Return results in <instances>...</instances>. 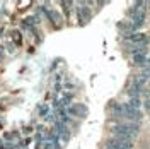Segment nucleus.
Returning <instances> with one entry per match:
<instances>
[{
  "instance_id": "39448f33",
  "label": "nucleus",
  "mask_w": 150,
  "mask_h": 149,
  "mask_svg": "<svg viewBox=\"0 0 150 149\" xmlns=\"http://www.w3.org/2000/svg\"><path fill=\"white\" fill-rule=\"evenodd\" d=\"M12 38H14V41H16L17 45L22 43V39H21V33H19V31H12Z\"/></svg>"
},
{
  "instance_id": "20e7f679",
  "label": "nucleus",
  "mask_w": 150,
  "mask_h": 149,
  "mask_svg": "<svg viewBox=\"0 0 150 149\" xmlns=\"http://www.w3.org/2000/svg\"><path fill=\"white\" fill-rule=\"evenodd\" d=\"M131 62L135 65H143L147 64V53H137V55H131Z\"/></svg>"
},
{
  "instance_id": "f03ea898",
  "label": "nucleus",
  "mask_w": 150,
  "mask_h": 149,
  "mask_svg": "<svg viewBox=\"0 0 150 149\" xmlns=\"http://www.w3.org/2000/svg\"><path fill=\"white\" fill-rule=\"evenodd\" d=\"M68 113L74 115V117H77V118H84L85 115H87V106L82 105V103L72 105V106H68Z\"/></svg>"
},
{
  "instance_id": "7ed1b4c3",
  "label": "nucleus",
  "mask_w": 150,
  "mask_h": 149,
  "mask_svg": "<svg viewBox=\"0 0 150 149\" xmlns=\"http://www.w3.org/2000/svg\"><path fill=\"white\" fill-rule=\"evenodd\" d=\"M118 29H120L121 33H125V34H131V33H135L138 28H137L133 22H125V21H123V22H118Z\"/></svg>"
},
{
  "instance_id": "f257e3e1",
  "label": "nucleus",
  "mask_w": 150,
  "mask_h": 149,
  "mask_svg": "<svg viewBox=\"0 0 150 149\" xmlns=\"http://www.w3.org/2000/svg\"><path fill=\"white\" fill-rule=\"evenodd\" d=\"M125 41L131 43L133 47H137V45H147L149 38L145 34H142V33H131V34H125Z\"/></svg>"
}]
</instances>
